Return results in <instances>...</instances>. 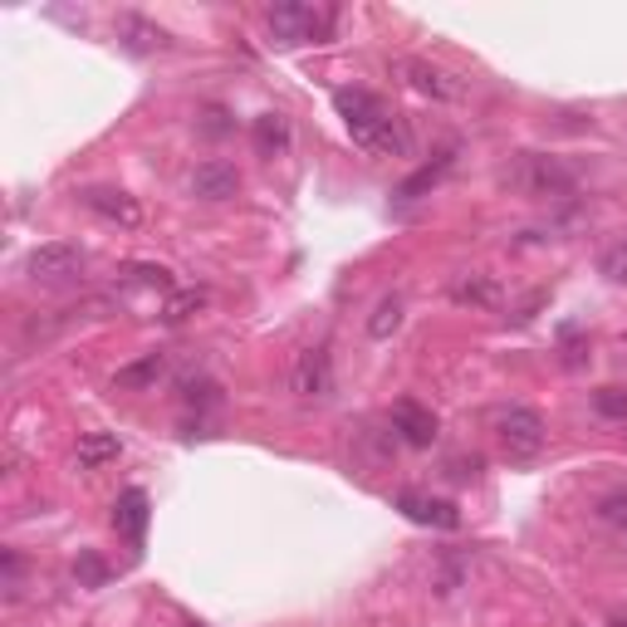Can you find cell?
Listing matches in <instances>:
<instances>
[{"label": "cell", "mask_w": 627, "mask_h": 627, "mask_svg": "<svg viewBox=\"0 0 627 627\" xmlns=\"http://www.w3.org/2000/svg\"><path fill=\"white\" fill-rule=\"evenodd\" d=\"M334 108H338V118L348 123L353 143L368 147V153H378V157H403L407 147H412V138H407V128H403V118H397V113L387 108L383 98H373L368 88H338V94H334Z\"/></svg>", "instance_id": "6da1fadb"}, {"label": "cell", "mask_w": 627, "mask_h": 627, "mask_svg": "<svg viewBox=\"0 0 627 627\" xmlns=\"http://www.w3.org/2000/svg\"><path fill=\"white\" fill-rule=\"evenodd\" d=\"M123 441L113 437V431H88V437H79V471H98L104 461H118Z\"/></svg>", "instance_id": "9a60e30c"}, {"label": "cell", "mask_w": 627, "mask_h": 627, "mask_svg": "<svg viewBox=\"0 0 627 627\" xmlns=\"http://www.w3.org/2000/svg\"><path fill=\"white\" fill-rule=\"evenodd\" d=\"M157 373H163V353H147L143 363H133V368H123L118 378H113V387H118V393H138V387L157 383Z\"/></svg>", "instance_id": "ac0fdd59"}, {"label": "cell", "mask_w": 627, "mask_h": 627, "mask_svg": "<svg viewBox=\"0 0 627 627\" xmlns=\"http://www.w3.org/2000/svg\"><path fill=\"white\" fill-rule=\"evenodd\" d=\"M201 304H207V294H201V290H187V294H177V300L167 304V318H173V324H181V318H187L191 310H201Z\"/></svg>", "instance_id": "7402d4cb"}, {"label": "cell", "mask_w": 627, "mask_h": 627, "mask_svg": "<svg viewBox=\"0 0 627 627\" xmlns=\"http://www.w3.org/2000/svg\"><path fill=\"white\" fill-rule=\"evenodd\" d=\"M397 510H403L412 524H431V530H456L461 524V510L451 505V500H431V495H397Z\"/></svg>", "instance_id": "ba28073f"}, {"label": "cell", "mask_w": 627, "mask_h": 627, "mask_svg": "<svg viewBox=\"0 0 627 627\" xmlns=\"http://www.w3.org/2000/svg\"><path fill=\"white\" fill-rule=\"evenodd\" d=\"M593 407H598L603 417H627V387H598V393H593Z\"/></svg>", "instance_id": "44dd1931"}, {"label": "cell", "mask_w": 627, "mask_h": 627, "mask_svg": "<svg viewBox=\"0 0 627 627\" xmlns=\"http://www.w3.org/2000/svg\"><path fill=\"white\" fill-rule=\"evenodd\" d=\"M113 530L128 534L133 544L143 540V530H147V495L143 490H123V500L113 505Z\"/></svg>", "instance_id": "4fadbf2b"}, {"label": "cell", "mask_w": 627, "mask_h": 627, "mask_svg": "<svg viewBox=\"0 0 627 627\" xmlns=\"http://www.w3.org/2000/svg\"><path fill=\"white\" fill-rule=\"evenodd\" d=\"M84 270V250L79 245H64V241H50V245H35L25 260V275L30 280H44V284H60Z\"/></svg>", "instance_id": "5b68a950"}, {"label": "cell", "mask_w": 627, "mask_h": 627, "mask_svg": "<svg viewBox=\"0 0 627 627\" xmlns=\"http://www.w3.org/2000/svg\"><path fill=\"white\" fill-rule=\"evenodd\" d=\"M294 393L300 397H324L328 383H334V373H328V353L324 348H310L300 353V363H294Z\"/></svg>", "instance_id": "30bf717a"}, {"label": "cell", "mask_w": 627, "mask_h": 627, "mask_svg": "<svg viewBox=\"0 0 627 627\" xmlns=\"http://www.w3.org/2000/svg\"><path fill=\"white\" fill-rule=\"evenodd\" d=\"M393 427H397V437H403L407 447H431V441H437V417H431L421 403H397L393 407Z\"/></svg>", "instance_id": "9c48e42d"}, {"label": "cell", "mask_w": 627, "mask_h": 627, "mask_svg": "<svg viewBox=\"0 0 627 627\" xmlns=\"http://www.w3.org/2000/svg\"><path fill=\"white\" fill-rule=\"evenodd\" d=\"M505 181L515 191L534 201H550V197H564V191H574V177H568V167H558L554 157L544 153H520V163L505 173Z\"/></svg>", "instance_id": "3957f363"}, {"label": "cell", "mask_w": 627, "mask_h": 627, "mask_svg": "<svg viewBox=\"0 0 627 627\" xmlns=\"http://www.w3.org/2000/svg\"><path fill=\"white\" fill-rule=\"evenodd\" d=\"M451 167H456V153H441V157H437V163H427V167H417V173H412V177H407V181H403V187H397V201H417V197H427V191H431V187H437V181H441V177H447V173H451Z\"/></svg>", "instance_id": "2e32d148"}, {"label": "cell", "mask_w": 627, "mask_h": 627, "mask_svg": "<svg viewBox=\"0 0 627 627\" xmlns=\"http://www.w3.org/2000/svg\"><path fill=\"white\" fill-rule=\"evenodd\" d=\"M451 300H456V304H495V284H490L485 275L456 280V284H451Z\"/></svg>", "instance_id": "d6986e66"}, {"label": "cell", "mask_w": 627, "mask_h": 627, "mask_svg": "<svg viewBox=\"0 0 627 627\" xmlns=\"http://www.w3.org/2000/svg\"><path fill=\"white\" fill-rule=\"evenodd\" d=\"M6 593H10V598L20 593V554L15 550H6Z\"/></svg>", "instance_id": "603a6c76"}, {"label": "cell", "mask_w": 627, "mask_h": 627, "mask_svg": "<svg viewBox=\"0 0 627 627\" xmlns=\"http://www.w3.org/2000/svg\"><path fill=\"white\" fill-rule=\"evenodd\" d=\"M118 40L128 44V50H138V54H147V50H163L167 44V35H163V25H153V20H143V15H118Z\"/></svg>", "instance_id": "5bb4252c"}, {"label": "cell", "mask_w": 627, "mask_h": 627, "mask_svg": "<svg viewBox=\"0 0 627 627\" xmlns=\"http://www.w3.org/2000/svg\"><path fill=\"white\" fill-rule=\"evenodd\" d=\"M74 574H84L88 584H98V578H104V564H98V558H84V564H79Z\"/></svg>", "instance_id": "cb8c5ba5"}, {"label": "cell", "mask_w": 627, "mask_h": 627, "mask_svg": "<svg viewBox=\"0 0 627 627\" xmlns=\"http://www.w3.org/2000/svg\"><path fill=\"white\" fill-rule=\"evenodd\" d=\"M613 627H627V618H613Z\"/></svg>", "instance_id": "484cf974"}, {"label": "cell", "mask_w": 627, "mask_h": 627, "mask_svg": "<svg viewBox=\"0 0 627 627\" xmlns=\"http://www.w3.org/2000/svg\"><path fill=\"white\" fill-rule=\"evenodd\" d=\"M397 74H407V84L427 98H451L456 94L451 74H441L437 64H427V60H397Z\"/></svg>", "instance_id": "8fae6325"}, {"label": "cell", "mask_w": 627, "mask_h": 627, "mask_svg": "<svg viewBox=\"0 0 627 627\" xmlns=\"http://www.w3.org/2000/svg\"><path fill=\"white\" fill-rule=\"evenodd\" d=\"M598 275H608L613 284H627V241L623 245H608L598 260Z\"/></svg>", "instance_id": "ffe728a7"}, {"label": "cell", "mask_w": 627, "mask_h": 627, "mask_svg": "<svg viewBox=\"0 0 627 627\" xmlns=\"http://www.w3.org/2000/svg\"><path fill=\"white\" fill-rule=\"evenodd\" d=\"M618 524H623V534H627V505H623V515H618Z\"/></svg>", "instance_id": "d4e9b609"}, {"label": "cell", "mask_w": 627, "mask_h": 627, "mask_svg": "<svg viewBox=\"0 0 627 627\" xmlns=\"http://www.w3.org/2000/svg\"><path fill=\"white\" fill-rule=\"evenodd\" d=\"M241 191V173H236L231 163H221V157H211V163H197V173H191V197L201 201H226Z\"/></svg>", "instance_id": "52a82bcc"}, {"label": "cell", "mask_w": 627, "mask_h": 627, "mask_svg": "<svg viewBox=\"0 0 627 627\" xmlns=\"http://www.w3.org/2000/svg\"><path fill=\"white\" fill-rule=\"evenodd\" d=\"M79 201H84L94 216H104V221L113 226H143V207H138V197H128V191H118V187H84L79 191Z\"/></svg>", "instance_id": "8992f818"}, {"label": "cell", "mask_w": 627, "mask_h": 627, "mask_svg": "<svg viewBox=\"0 0 627 627\" xmlns=\"http://www.w3.org/2000/svg\"><path fill=\"white\" fill-rule=\"evenodd\" d=\"M397 328H403V294H383L378 310L368 318V334L373 338H393Z\"/></svg>", "instance_id": "e0dca14e"}, {"label": "cell", "mask_w": 627, "mask_h": 627, "mask_svg": "<svg viewBox=\"0 0 627 627\" xmlns=\"http://www.w3.org/2000/svg\"><path fill=\"white\" fill-rule=\"evenodd\" d=\"M187 627H207V623H187Z\"/></svg>", "instance_id": "4316f807"}, {"label": "cell", "mask_w": 627, "mask_h": 627, "mask_svg": "<svg viewBox=\"0 0 627 627\" xmlns=\"http://www.w3.org/2000/svg\"><path fill=\"white\" fill-rule=\"evenodd\" d=\"M495 437L515 461H524V456L544 451V437H550V431H544V417L534 412V407H505V412L495 417Z\"/></svg>", "instance_id": "277c9868"}, {"label": "cell", "mask_w": 627, "mask_h": 627, "mask_svg": "<svg viewBox=\"0 0 627 627\" xmlns=\"http://www.w3.org/2000/svg\"><path fill=\"white\" fill-rule=\"evenodd\" d=\"M270 30H275L280 44H318L328 40V30H334V10L324 6H300V0H280V6H270Z\"/></svg>", "instance_id": "7a4b0ae2"}, {"label": "cell", "mask_w": 627, "mask_h": 627, "mask_svg": "<svg viewBox=\"0 0 627 627\" xmlns=\"http://www.w3.org/2000/svg\"><path fill=\"white\" fill-rule=\"evenodd\" d=\"M250 143H255L260 157H280L290 153V123L280 118V113H260L255 123H250Z\"/></svg>", "instance_id": "7c38bea8"}]
</instances>
